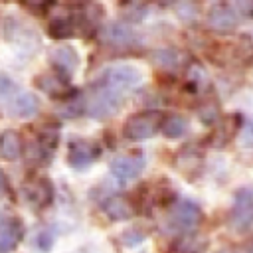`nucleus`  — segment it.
<instances>
[{"mask_svg":"<svg viewBox=\"0 0 253 253\" xmlns=\"http://www.w3.org/2000/svg\"><path fill=\"white\" fill-rule=\"evenodd\" d=\"M8 194V178L4 174V170L0 168V198H4Z\"/></svg>","mask_w":253,"mask_h":253,"instance_id":"obj_34","label":"nucleus"},{"mask_svg":"<svg viewBox=\"0 0 253 253\" xmlns=\"http://www.w3.org/2000/svg\"><path fill=\"white\" fill-rule=\"evenodd\" d=\"M239 144L245 148H253V119H247L239 126Z\"/></svg>","mask_w":253,"mask_h":253,"instance_id":"obj_29","label":"nucleus"},{"mask_svg":"<svg viewBox=\"0 0 253 253\" xmlns=\"http://www.w3.org/2000/svg\"><path fill=\"white\" fill-rule=\"evenodd\" d=\"M160 130L164 132L166 138H180L188 132V119L180 115H168L164 117Z\"/></svg>","mask_w":253,"mask_h":253,"instance_id":"obj_23","label":"nucleus"},{"mask_svg":"<svg viewBox=\"0 0 253 253\" xmlns=\"http://www.w3.org/2000/svg\"><path fill=\"white\" fill-rule=\"evenodd\" d=\"M208 26L210 30L213 32H219V34H229L237 28L239 24V16L237 12L233 10L231 4H225V2H219V4H213L210 10H208Z\"/></svg>","mask_w":253,"mask_h":253,"instance_id":"obj_8","label":"nucleus"},{"mask_svg":"<svg viewBox=\"0 0 253 253\" xmlns=\"http://www.w3.org/2000/svg\"><path fill=\"white\" fill-rule=\"evenodd\" d=\"M219 65H251L253 61V43L247 38L235 40L231 43H223L217 47L215 53H211Z\"/></svg>","mask_w":253,"mask_h":253,"instance_id":"obj_5","label":"nucleus"},{"mask_svg":"<svg viewBox=\"0 0 253 253\" xmlns=\"http://www.w3.org/2000/svg\"><path fill=\"white\" fill-rule=\"evenodd\" d=\"M182 53L180 51H176V49H158V51H154L152 53V61H154V65L156 67H160V69H164V71H174V69H178L182 63Z\"/></svg>","mask_w":253,"mask_h":253,"instance_id":"obj_24","label":"nucleus"},{"mask_svg":"<svg viewBox=\"0 0 253 253\" xmlns=\"http://www.w3.org/2000/svg\"><path fill=\"white\" fill-rule=\"evenodd\" d=\"M241 253H253V239H249L241 245Z\"/></svg>","mask_w":253,"mask_h":253,"instance_id":"obj_35","label":"nucleus"},{"mask_svg":"<svg viewBox=\"0 0 253 253\" xmlns=\"http://www.w3.org/2000/svg\"><path fill=\"white\" fill-rule=\"evenodd\" d=\"M186 83L192 91L200 93L206 85H208V75L204 71V67H200L198 63H192L188 69H186Z\"/></svg>","mask_w":253,"mask_h":253,"instance_id":"obj_25","label":"nucleus"},{"mask_svg":"<svg viewBox=\"0 0 253 253\" xmlns=\"http://www.w3.org/2000/svg\"><path fill=\"white\" fill-rule=\"evenodd\" d=\"M22 192H24V198L34 208H47L53 202V184L43 176L26 182Z\"/></svg>","mask_w":253,"mask_h":253,"instance_id":"obj_9","label":"nucleus"},{"mask_svg":"<svg viewBox=\"0 0 253 253\" xmlns=\"http://www.w3.org/2000/svg\"><path fill=\"white\" fill-rule=\"evenodd\" d=\"M174 164H176V168H178L182 174H186V176H196V174L202 170V166H204V154H202V150H198L196 146L188 144V146H184V148L176 154Z\"/></svg>","mask_w":253,"mask_h":253,"instance_id":"obj_16","label":"nucleus"},{"mask_svg":"<svg viewBox=\"0 0 253 253\" xmlns=\"http://www.w3.org/2000/svg\"><path fill=\"white\" fill-rule=\"evenodd\" d=\"M49 61L57 73L67 77V75L75 73V69L79 67V53L71 45H59L49 51Z\"/></svg>","mask_w":253,"mask_h":253,"instance_id":"obj_13","label":"nucleus"},{"mask_svg":"<svg viewBox=\"0 0 253 253\" xmlns=\"http://www.w3.org/2000/svg\"><path fill=\"white\" fill-rule=\"evenodd\" d=\"M36 87L53 99H67L71 95V85L67 83V77H63L57 71H47V73L38 75Z\"/></svg>","mask_w":253,"mask_h":253,"instance_id":"obj_12","label":"nucleus"},{"mask_svg":"<svg viewBox=\"0 0 253 253\" xmlns=\"http://www.w3.org/2000/svg\"><path fill=\"white\" fill-rule=\"evenodd\" d=\"M38 111H40V101H38V97H36L34 93H30V91L20 93V95L14 99V103H12V113H14V117H18V119H22V121H28V119L36 117Z\"/></svg>","mask_w":253,"mask_h":253,"instance_id":"obj_19","label":"nucleus"},{"mask_svg":"<svg viewBox=\"0 0 253 253\" xmlns=\"http://www.w3.org/2000/svg\"><path fill=\"white\" fill-rule=\"evenodd\" d=\"M146 237H148V231H146L142 225H138V223L126 227V229L121 233V241H123V245H126V247H136V245H140Z\"/></svg>","mask_w":253,"mask_h":253,"instance_id":"obj_26","label":"nucleus"},{"mask_svg":"<svg viewBox=\"0 0 253 253\" xmlns=\"http://www.w3.org/2000/svg\"><path fill=\"white\" fill-rule=\"evenodd\" d=\"M57 142H59V132H57V128H53V126H43V128L38 132V142H36L38 154H43L45 158H49L51 152L57 148Z\"/></svg>","mask_w":253,"mask_h":253,"instance_id":"obj_21","label":"nucleus"},{"mask_svg":"<svg viewBox=\"0 0 253 253\" xmlns=\"http://www.w3.org/2000/svg\"><path fill=\"white\" fill-rule=\"evenodd\" d=\"M233 10L237 12V16H245V18H253V0H241V2H235L231 4Z\"/></svg>","mask_w":253,"mask_h":253,"instance_id":"obj_32","label":"nucleus"},{"mask_svg":"<svg viewBox=\"0 0 253 253\" xmlns=\"http://www.w3.org/2000/svg\"><path fill=\"white\" fill-rule=\"evenodd\" d=\"M144 168V158L142 154H136V156H117L111 160L109 164V172L119 180V182H130L134 180Z\"/></svg>","mask_w":253,"mask_h":253,"instance_id":"obj_10","label":"nucleus"},{"mask_svg":"<svg viewBox=\"0 0 253 253\" xmlns=\"http://www.w3.org/2000/svg\"><path fill=\"white\" fill-rule=\"evenodd\" d=\"M146 6L144 4H136V2H128V4H123L121 6V12L126 20L130 22H140L144 16H146Z\"/></svg>","mask_w":253,"mask_h":253,"instance_id":"obj_28","label":"nucleus"},{"mask_svg":"<svg viewBox=\"0 0 253 253\" xmlns=\"http://www.w3.org/2000/svg\"><path fill=\"white\" fill-rule=\"evenodd\" d=\"M103 213L111 221H125L134 215V206L126 196H111L101 204Z\"/></svg>","mask_w":253,"mask_h":253,"instance_id":"obj_15","label":"nucleus"},{"mask_svg":"<svg viewBox=\"0 0 253 253\" xmlns=\"http://www.w3.org/2000/svg\"><path fill=\"white\" fill-rule=\"evenodd\" d=\"M174 10H176V14H178V18L180 20H192L194 16H196V6L194 4H190V2H182V4H176L174 6Z\"/></svg>","mask_w":253,"mask_h":253,"instance_id":"obj_31","label":"nucleus"},{"mask_svg":"<svg viewBox=\"0 0 253 253\" xmlns=\"http://www.w3.org/2000/svg\"><path fill=\"white\" fill-rule=\"evenodd\" d=\"M231 121H233V117H225L223 121H219V123H215V126H213V130H211V136H210V140H211V144L213 146H217V148H221L225 142H229V138L239 130V126H231Z\"/></svg>","mask_w":253,"mask_h":253,"instance_id":"obj_22","label":"nucleus"},{"mask_svg":"<svg viewBox=\"0 0 253 253\" xmlns=\"http://www.w3.org/2000/svg\"><path fill=\"white\" fill-rule=\"evenodd\" d=\"M142 79V73L138 71V67L134 65H128V63H117V65H111L107 69L101 71V75L97 77L99 83L111 87L113 91L121 93L126 97V93L130 89H134Z\"/></svg>","mask_w":253,"mask_h":253,"instance_id":"obj_2","label":"nucleus"},{"mask_svg":"<svg viewBox=\"0 0 253 253\" xmlns=\"http://www.w3.org/2000/svg\"><path fill=\"white\" fill-rule=\"evenodd\" d=\"M16 89V83L8 77V75H4V73H0V97H6L8 93H12Z\"/></svg>","mask_w":253,"mask_h":253,"instance_id":"obj_33","label":"nucleus"},{"mask_svg":"<svg viewBox=\"0 0 253 253\" xmlns=\"http://www.w3.org/2000/svg\"><path fill=\"white\" fill-rule=\"evenodd\" d=\"M210 247L208 237L196 235V233H186L180 235L168 249V253H206Z\"/></svg>","mask_w":253,"mask_h":253,"instance_id":"obj_17","label":"nucleus"},{"mask_svg":"<svg viewBox=\"0 0 253 253\" xmlns=\"http://www.w3.org/2000/svg\"><path fill=\"white\" fill-rule=\"evenodd\" d=\"M0 156L10 162H14L22 156V136L18 130L8 128L0 134Z\"/></svg>","mask_w":253,"mask_h":253,"instance_id":"obj_18","label":"nucleus"},{"mask_svg":"<svg viewBox=\"0 0 253 253\" xmlns=\"http://www.w3.org/2000/svg\"><path fill=\"white\" fill-rule=\"evenodd\" d=\"M198 115H200V121L206 123V125H215L217 119H219V105L213 103V101H208L204 103L200 109H198Z\"/></svg>","mask_w":253,"mask_h":253,"instance_id":"obj_27","label":"nucleus"},{"mask_svg":"<svg viewBox=\"0 0 253 253\" xmlns=\"http://www.w3.org/2000/svg\"><path fill=\"white\" fill-rule=\"evenodd\" d=\"M202 219H204V213H202V210H200V206L196 202H192V200H176L168 210L166 225L172 231L188 233L196 225H200Z\"/></svg>","mask_w":253,"mask_h":253,"instance_id":"obj_3","label":"nucleus"},{"mask_svg":"<svg viewBox=\"0 0 253 253\" xmlns=\"http://www.w3.org/2000/svg\"><path fill=\"white\" fill-rule=\"evenodd\" d=\"M24 237V225L18 217L0 221V253H12Z\"/></svg>","mask_w":253,"mask_h":253,"instance_id":"obj_14","label":"nucleus"},{"mask_svg":"<svg viewBox=\"0 0 253 253\" xmlns=\"http://www.w3.org/2000/svg\"><path fill=\"white\" fill-rule=\"evenodd\" d=\"M217 253H235V251H233V249H227V247H221Z\"/></svg>","mask_w":253,"mask_h":253,"instance_id":"obj_36","label":"nucleus"},{"mask_svg":"<svg viewBox=\"0 0 253 253\" xmlns=\"http://www.w3.org/2000/svg\"><path fill=\"white\" fill-rule=\"evenodd\" d=\"M123 101H125V95L113 91L111 87H107L95 79L85 95L83 111H87V115L93 119H109L123 105Z\"/></svg>","mask_w":253,"mask_h":253,"instance_id":"obj_1","label":"nucleus"},{"mask_svg":"<svg viewBox=\"0 0 253 253\" xmlns=\"http://www.w3.org/2000/svg\"><path fill=\"white\" fill-rule=\"evenodd\" d=\"M51 245H53V233L49 229L38 231V235H36V247L42 249V251H49Z\"/></svg>","mask_w":253,"mask_h":253,"instance_id":"obj_30","label":"nucleus"},{"mask_svg":"<svg viewBox=\"0 0 253 253\" xmlns=\"http://www.w3.org/2000/svg\"><path fill=\"white\" fill-rule=\"evenodd\" d=\"M229 223L235 231H247L253 225V190L241 188L235 192Z\"/></svg>","mask_w":253,"mask_h":253,"instance_id":"obj_7","label":"nucleus"},{"mask_svg":"<svg viewBox=\"0 0 253 253\" xmlns=\"http://www.w3.org/2000/svg\"><path fill=\"white\" fill-rule=\"evenodd\" d=\"M99 38L101 42L115 45V47H128L136 43V34L123 22H109L107 26L101 28Z\"/></svg>","mask_w":253,"mask_h":253,"instance_id":"obj_11","label":"nucleus"},{"mask_svg":"<svg viewBox=\"0 0 253 253\" xmlns=\"http://www.w3.org/2000/svg\"><path fill=\"white\" fill-rule=\"evenodd\" d=\"M77 28V18L71 16V14H65V16H55L51 22H49V36L51 38H57V40H63V38H71L75 34Z\"/></svg>","mask_w":253,"mask_h":253,"instance_id":"obj_20","label":"nucleus"},{"mask_svg":"<svg viewBox=\"0 0 253 253\" xmlns=\"http://www.w3.org/2000/svg\"><path fill=\"white\" fill-rule=\"evenodd\" d=\"M162 113L158 111H142V113H134L130 115L125 125H123V134L128 138V140H144V138H150L154 136L160 126H162Z\"/></svg>","mask_w":253,"mask_h":253,"instance_id":"obj_4","label":"nucleus"},{"mask_svg":"<svg viewBox=\"0 0 253 253\" xmlns=\"http://www.w3.org/2000/svg\"><path fill=\"white\" fill-rule=\"evenodd\" d=\"M101 156V146L89 138H73L67 148V162L75 170H85L93 166Z\"/></svg>","mask_w":253,"mask_h":253,"instance_id":"obj_6","label":"nucleus"}]
</instances>
